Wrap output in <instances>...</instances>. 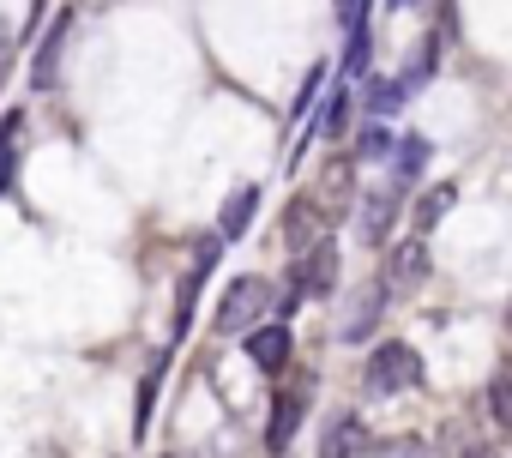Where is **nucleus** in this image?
Here are the masks:
<instances>
[{
    "label": "nucleus",
    "mask_w": 512,
    "mask_h": 458,
    "mask_svg": "<svg viewBox=\"0 0 512 458\" xmlns=\"http://www.w3.org/2000/svg\"><path fill=\"white\" fill-rule=\"evenodd\" d=\"M392 151H398L392 121H374V115H368V121H362V133H356V157H368V163H374V157H392Z\"/></svg>",
    "instance_id": "nucleus-19"
},
{
    "label": "nucleus",
    "mask_w": 512,
    "mask_h": 458,
    "mask_svg": "<svg viewBox=\"0 0 512 458\" xmlns=\"http://www.w3.org/2000/svg\"><path fill=\"white\" fill-rule=\"evenodd\" d=\"M308 404H314V374H296L290 386H278L272 416H266V446H272V452H284V446L296 440V428H302Z\"/></svg>",
    "instance_id": "nucleus-5"
},
{
    "label": "nucleus",
    "mask_w": 512,
    "mask_h": 458,
    "mask_svg": "<svg viewBox=\"0 0 512 458\" xmlns=\"http://www.w3.org/2000/svg\"><path fill=\"white\" fill-rule=\"evenodd\" d=\"M19 133H25V109H7L0 115V199L13 193V175H19Z\"/></svg>",
    "instance_id": "nucleus-17"
},
{
    "label": "nucleus",
    "mask_w": 512,
    "mask_h": 458,
    "mask_svg": "<svg viewBox=\"0 0 512 458\" xmlns=\"http://www.w3.org/2000/svg\"><path fill=\"white\" fill-rule=\"evenodd\" d=\"M241 350H247V362L260 368V374H284V368H290V320H284V314L260 320V326L241 338Z\"/></svg>",
    "instance_id": "nucleus-8"
},
{
    "label": "nucleus",
    "mask_w": 512,
    "mask_h": 458,
    "mask_svg": "<svg viewBox=\"0 0 512 458\" xmlns=\"http://www.w3.org/2000/svg\"><path fill=\"white\" fill-rule=\"evenodd\" d=\"M506 344H512V302H506Z\"/></svg>",
    "instance_id": "nucleus-24"
},
{
    "label": "nucleus",
    "mask_w": 512,
    "mask_h": 458,
    "mask_svg": "<svg viewBox=\"0 0 512 458\" xmlns=\"http://www.w3.org/2000/svg\"><path fill=\"white\" fill-rule=\"evenodd\" d=\"M338 266H344V260H338V242H332V236H326V242H314L308 254H296L290 296H284V308H278V314L290 320V308H296V302H308V296H332V290H338Z\"/></svg>",
    "instance_id": "nucleus-3"
},
{
    "label": "nucleus",
    "mask_w": 512,
    "mask_h": 458,
    "mask_svg": "<svg viewBox=\"0 0 512 458\" xmlns=\"http://www.w3.org/2000/svg\"><path fill=\"white\" fill-rule=\"evenodd\" d=\"M488 416H494V428L500 434H512V362L494 374V386H488Z\"/></svg>",
    "instance_id": "nucleus-20"
},
{
    "label": "nucleus",
    "mask_w": 512,
    "mask_h": 458,
    "mask_svg": "<svg viewBox=\"0 0 512 458\" xmlns=\"http://www.w3.org/2000/svg\"><path fill=\"white\" fill-rule=\"evenodd\" d=\"M404 103H410V97H404L398 79H368V115H374V121H386V115L404 109Z\"/></svg>",
    "instance_id": "nucleus-21"
},
{
    "label": "nucleus",
    "mask_w": 512,
    "mask_h": 458,
    "mask_svg": "<svg viewBox=\"0 0 512 458\" xmlns=\"http://www.w3.org/2000/svg\"><path fill=\"white\" fill-rule=\"evenodd\" d=\"M223 236H205L199 248H193V266H187V278H181V296H175V326H169V344H181L187 338V326H193V314H199V296H205V284H211V272H217V260H223Z\"/></svg>",
    "instance_id": "nucleus-4"
},
{
    "label": "nucleus",
    "mask_w": 512,
    "mask_h": 458,
    "mask_svg": "<svg viewBox=\"0 0 512 458\" xmlns=\"http://www.w3.org/2000/svg\"><path fill=\"white\" fill-rule=\"evenodd\" d=\"M386 302H392L386 278H368V284H362V290L344 302V320H338V344H362V338H374V326H380Z\"/></svg>",
    "instance_id": "nucleus-7"
},
{
    "label": "nucleus",
    "mask_w": 512,
    "mask_h": 458,
    "mask_svg": "<svg viewBox=\"0 0 512 458\" xmlns=\"http://www.w3.org/2000/svg\"><path fill=\"white\" fill-rule=\"evenodd\" d=\"M67 37H73V7H61V13H55V25H49L43 49H37V61H31V91H55V67H61Z\"/></svg>",
    "instance_id": "nucleus-13"
},
{
    "label": "nucleus",
    "mask_w": 512,
    "mask_h": 458,
    "mask_svg": "<svg viewBox=\"0 0 512 458\" xmlns=\"http://www.w3.org/2000/svg\"><path fill=\"white\" fill-rule=\"evenodd\" d=\"M326 91H332V67H326V61H314V67L302 73V91H296V115H308V109H314Z\"/></svg>",
    "instance_id": "nucleus-22"
},
{
    "label": "nucleus",
    "mask_w": 512,
    "mask_h": 458,
    "mask_svg": "<svg viewBox=\"0 0 512 458\" xmlns=\"http://www.w3.org/2000/svg\"><path fill=\"white\" fill-rule=\"evenodd\" d=\"M253 211H260V181H235L223 211H217V236L223 242H241L247 229H253Z\"/></svg>",
    "instance_id": "nucleus-12"
},
{
    "label": "nucleus",
    "mask_w": 512,
    "mask_h": 458,
    "mask_svg": "<svg viewBox=\"0 0 512 458\" xmlns=\"http://www.w3.org/2000/svg\"><path fill=\"white\" fill-rule=\"evenodd\" d=\"M458 458H500V446L494 440H476V446H458Z\"/></svg>",
    "instance_id": "nucleus-23"
},
{
    "label": "nucleus",
    "mask_w": 512,
    "mask_h": 458,
    "mask_svg": "<svg viewBox=\"0 0 512 458\" xmlns=\"http://www.w3.org/2000/svg\"><path fill=\"white\" fill-rule=\"evenodd\" d=\"M428 157H434V145L422 139V133H398V151H392V187H422V169H428Z\"/></svg>",
    "instance_id": "nucleus-16"
},
{
    "label": "nucleus",
    "mask_w": 512,
    "mask_h": 458,
    "mask_svg": "<svg viewBox=\"0 0 512 458\" xmlns=\"http://www.w3.org/2000/svg\"><path fill=\"white\" fill-rule=\"evenodd\" d=\"M169 356H175V344H163V350H151V362H145V374H139V404H133V434H151V422H157V392H163V374H169Z\"/></svg>",
    "instance_id": "nucleus-14"
},
{
    "label": "nucleus",
    "mask_w": 512,
    "mask_h": 458,
    "mask_svg": "<svg viewBox=\"0 0 512 458\" xmlns=\"http://www.w3.org/2000/svg\"><path fill=\"white\" fill-rule=\"evenodd\" d=\"M410 386H422V350H410L404 338H380L362 362V392L392 398V392H410Z\"/></svg>",
    "instance_id": "nucleus-2"
},
{
    "label": "nucleus",
    "mask_w": 512,
    "mask_h": 458,
    "mask_svg": "<svg viewBox=\"0 0 512 458\" xmlns=\"http://www.w3.org/2000/svg\"><path fill=\"white\" fill-rule=\"evenodd\" d=\"M398 205H404V187H374L356 211V242L362 248H392V229H398Z\"/></svg>",
    "instance_id": "nucleus-6"
},
{
    "label": "nucleus",
    "mask_w": 512,
    "mask_h": 458,
    "mask_svg": "<svg viewBox=\"0 0 512 458\" xmlns=\"http://www.w3.org/2000/svg\"><path fill=\"white\" fill-rule=\"evenodd\" d=\"M362 452H368V422L356 410H338L320 428V458H362Z\"/></svg>",
    "instance_id": "nucleus-11"
},
{
    "label": "nucleus",
    "mask_w": 512,
    "mask_h": 458,
    "mask_svg": "<svg viewBox=\"0 0 512 458\" xmlns=\"http://www.w3.org/2000/svg\"><path fill=\"white\" fill-rule=\"evenodd\" d=\"M458 205V181H428L410 205V236H428V229H440V217Z\"/></svg>",
    "instance_id": "nucleus-15"
},
{
    "label": "nucleus",
    "mask_w": 512,
    "mask_h": 458,
    "mask_svg": "<svg viewBox=\"0 0 512 458\" xmlns=\"http://www.w3.org/2000/svg\"><path fill=\"white\" fill-rule=\"evenodd\" d=\"M428 266H434V260H428V236H404V242L386 248V272H380V278H386L392 296H410V290L428 278Z\"/></svg>",
    "instance_id": "nucleus-9"
},
{
    "label": "nucleus",
    "mask_w": 512,
    "mask_h": 458,
    "mask_svg": "<svg viewBox=\"0 0 512 458\" xmlns=\"http://www.w3.org/2000/svg\"><path fill=\"white\" fill-rule=\"evenodd\" d=\"M344 127H350V85L338 79V85L326 91V103H320V115H314V127H308V133H314V139H338Z\"/></svg>",
    "instance_id": "nucleus-18"
},
{
    "label": "nucleus",
    "mask_w": 512,
    "mask_h": 458,
    "mask_svg": "<svg viewBox=\"0 0 512 458\" xmlns=\"http://www.w3.org/2000/svg\"><path fill=\"white\" fill-rule=\"evenodd\" d=\"M284 242H290V254H308L314 242H326V205L320 199H308V193L290 199V211H284Z\"/></svg>",
    "instance_id": "nucleus-10"
},
{
    "label": "nucleus",
    "mask_w": 512,
    "mask_h": 458,
    "mask_svg": "<svg viewBox=\"0 0 512 458\" xmlns=\"http://www.w3.org/2000/svg\"><path fill=\"white\" fill-rule=\"evenodd\" d=\"M272 308H284L278 302V284L272 278H260V272H247V278H229V290L217 296V338H247L260 320H272Z\"/></svg>",
    "instance_id": "nucleus-1"
}]
</instances>
